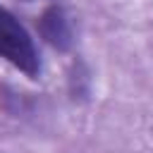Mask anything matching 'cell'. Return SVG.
I'll return each instance as SVG.
<instances>
[{"instance_id": "obj_1", "label": "cell", "mask_w": 153, "mask_h": 153, "mask_svg": "<svg viewBox=\"0 0 153 153\" xmlns=\"http://www.w3.org/2000/svg\"><path fill=\"white\" fill-rule=\"evenodd\" d=\"M0 60L10 62L29 79H38L41 74V57L31 33L2 5H0Z\"/></svg>"}, {"instance_id": "obj_2", "label": "cell", "mask_w": 153, "mask_h": 153, "mask_svg": "<svg viewBox=\"0 0 153 153\" xmlns=\"http://www.w3.org/2000/svg\"><path fill=\"white\" fill-rule=\"evenodd\" d=\"M38 33H41V38L45 43H50L57 50H67L72 45L69 22H67L62 7H57V5H50V7L43 10V14L38 19Z\"/></svg>"}]
</instances>
